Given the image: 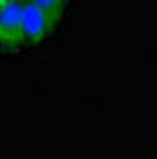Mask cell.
I'll return each instance as SVG.
<instances>
[{
    "mask_svg": "<svg viewBox=\"0 0 157 159\" xmlns=\"http://www.w3.org/2000/svg\"><path fill=\"white\" fill-rule=\"evenodd\" d=\"M57 20L47 12L38 8L35 4L24 0L22 12V45H34L41 41L47 34L55 28Z\"/></svg>",
    "mask_w": 157,
    "mask_h": 159,
    "instance_id": "obj_1",
    "label": "cell"
},
{
    "mask_svg": "<svg viewBox=\"0 0 157 159\" xmlns=\"http://www.w3.org/2000/svg\"><path fill=\"white\" fill-rule=\"evenodd\" d=\"M22 12L24 0L0 4V47L16 49L22 45Z\"/></svg>",
    "mask_w": 157,
    "mask_h": 159,
    "instance_id": "obj_2",
    "label": "cell"
},
{
    "mask_svg": "<svg viewBox=\"0 0 157 159\" xmlns=\"http://www.w3.org/2000/svg\"><path fill=\"white\" fill-rule=\"evenodd\" d=\"M28 2L35 4L38 8H41L49 16H53L55 20H59L63 16V10H65V0H28Z\"/></svg>",
    "mask_w": 157,
    "mask_h": 159,
    "instance_id": "obj_3",
    "label": "cell"
},
{
    "mask_svg": "<svg viewBox=\"0 0 157 159\" xmlns=\"http://www.w3.org/2000/svg\"><path fill=\"white\" fill-rule=\"evenodd\" d=\"M6 2H14V0H0V4H6Z\"/></svg>",
    "mask_w": 157,
    "mask_h": 159,
    "instance_id": "obj_4",
    "label": "cell"
}]
</instances>
